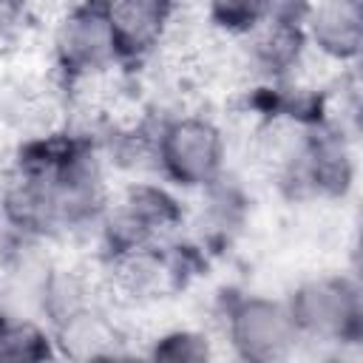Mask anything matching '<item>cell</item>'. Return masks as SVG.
I'll use <instances>...</instances> for the list:
<instances>
[{
	"mask_svg": "<svg viewBox=\"0 0 363 363\" xmlns=\"http://www.w3.org/2000/svg\"><path fill=\"white\" fill-rule=\"evenodd\" d=\"M164 162L170 173L187 184L204 182L218 164V136L210 125L182 122L167 130Z\"/></svg>",
	"mask_w": 363,
	"mask_h": 363,
	"instance_id": "1",
	"label": "cell"
},
{
	"mask_svg": "<svg viewBox=\"0 0 363 363\" xmlns=\"http://www.w3.org/2000/svg\"><path fill=\"white\" fill-rule=\"evenodd\" d=\"M354 315H357L354 292H349L346 284H315L301 292L298 320L312 332L343 335L346 326L357 320Z\"/></svg>",
	"mask_w": 363,
	"mask_h": 363,
	"instance_id": "2",
	"label": "cell"
},
{
	"mask_svg": "<svg viewBox=\"0 0 363 363\" xmlns=\"http://www.w3.org/2000/svg\"><path fill=\"white\" fill-rule=\"evenodd\" d=\"M60 48L74 65H94L108 51H113V31L108 20V9H79L62 28Z\"/></svg>",
	"mask_w": 363,
	"mask_h": 363,
	"instance_id": "3",
	"label": "cell"
},
{
	"mask_svg": "<svg viewBox=\"0 0 363 363\" xmlns=\"http://www.w3.org/2000/svg\"><path fill=\"white\" fill-rule=\"evenodd\" d=\"M113 45L125 51L145 48L162 28L164 0H113L108 6Z\"/></svg>",
	"mask_w": 363,
	"mask_h": 363,
	"instance_id": "4",
	"label": "cell"
},
{
	"mask_svg": "<svg viewBox=\"0 0 363 363\" xmlns=\"http://www.w3.org/2000/svg\"><path fill=\"white\" fill-rule=\"evenodd\" d=\"M289 320L278 306L247 303L235 315V337L252 357H269L289 340Z\"/></svg>",
	"mask_w": 363,
	"mask_h": 363,
	"instance_id": "5",
	"label": "cell"
},
{
	"mask_svg": "<svg viewBox=\"0 0 363 363\" xmlns=\"http://www.w3.org/2000/svg\"><path fill=\"white\" fill-rule=\"evenodd\" d=\"M315 40L332 54H354L360 43V6L357 0H329L315 14Z\"/></svg>",
	"mask_w": 363,
	"mask_h": 363,
	"instance_id": "6",
	"label": "cell"
},
{
	"mask_svg": "<svg viewBox=\"0 0 363 363\" xmlns=\"http://www.w3.org/2000/svg\"><path fill=\"white\" fill-rule=\"evenodd\" d=\"M213 6H216V14L224 23L241 26V23L255 20V14L261 9V0H213Z\"/></svg>",
	"mask_w": 363,
	"mask_h": 363,
	"instance_id": "7",
	"label": "cell"
}]
</instances>
